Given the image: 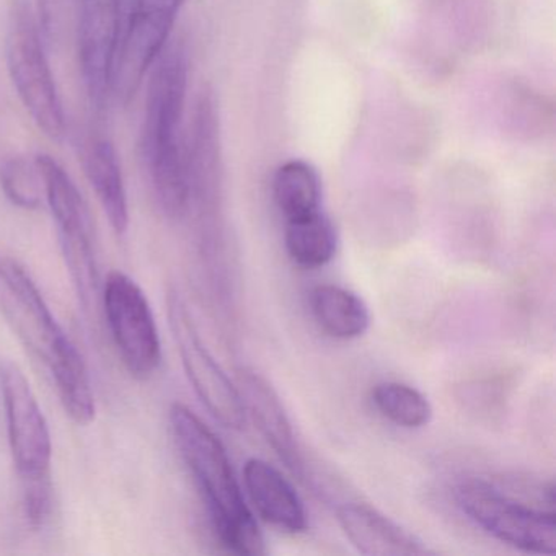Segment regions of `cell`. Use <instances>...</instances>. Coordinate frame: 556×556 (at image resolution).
<instances>
[{"instance_id": "cell-8", "label": "cell", "mask_w": 556, "mask_h": 556, "mask_svg": "<svg viewBox=\"0 0 556 556\" xmlns=\"http://www.w3.org/2000/svg\"><path fill=\"white\" fill-rule=\"evenodd\" d=\"M0 315L25 350L50 369L71 343L30 273L11 255L0 253Z\"/></svg>"}, {"instance_id": "cell-4", "label": "cell", "mask_w": 556, "mask_h": 556, "mask_svg": "<svg viewBox=\"0 0 556 556\" xmlns=\"http://www.w3.org/2000/svg\"><path fill=\"white\" fill-rule=\"evenodd\" d=\"M35 164L43 180L45 200L56 224L61 253L71 281L80 304L90 311L100 299V273L89 206L60 162L51 155L38 154Z\"/></svg>"}, {"instance_id": "cell-21", "label": "cell", "mask_w": 556, "mask_h": 556, "mask_svg": "<svg viewBox=\"0 0 556 556\" xmlns=\"http://www.w3.org/2000/svg\"><path fill=\"white\" fill-rule=\"evenodd\" d=\"M372 403L377 412L395 426L419 429L429 425L432 406L415 387L402 382H380L372 389Z\"/></svg>"}, {"instance_id": "cell-12", "label": "cell", "mask_w": 556, "mask_h": 556, "mask_svg": "<svg viewBox=\"0 0 556 556\" xmlns=\"http://www.w3.org/2000/svg\"><path fill=\"white\" fill-rule=\"evenodd\" d=\"M125 0H84L77 30V54L84 89L97 112L113 96V74L123 34Z\"/></svg>"}, {"instance_id": "cell-1", "label": "cell", "mask_w": 556, "mask_h": 556, "mask_svg": "<svg viewBox=\"0 0 556 556\" xmlns=\"http://www.w3.org/2000/svg\"><path fill=\"white\" fill-rule=\"evenodd\" d=\"M187 89V54L184 48L167 45L148 84L141 157L155 201L170 219L188 214Z\"/></svg>"}, {"instance_id": "cell-18", "label": "cell", "mask_w": 556, "mask_h": 556, "mask_svg": "<svg viewBox=\"0 0 556 556\" xmlns=\"http://www.w3.org/2000/svg\"><path fill=\"white\" fill-rule=\"evenodd\" d=\"M56 386L58 396L66 415L76 425L87 426L96 419L97 406L93 395L92 382L83 354L71 341L60 356L56 357L50 369Z\"/></svg>"}, {"instance_id": "cell-14", "label": "cell", "mask_w": 556, "mask_h": 556, "mask_svg": "<svg viewBox=\"0 0 556 556\" xmlns=\"http://www.w3.org/2000/svg\"><path fill=\"white\" fill-rule=\"evenodd\" d=\"M337 520L351 545L363 555L421 556L431 553L422 540L370 504L359 501L341 504Z\"/></svg>"}, {"instance_id": "cell-11", "label": "cell", "mask_w": 556, "mask_h": 556, "mask_svg": "<svg viewBox=\"0 0 556 556\" xmlns=\"http://www.w3.org/2000/svg\"><path fill=\"white\" fill-rule=\"evenodd\" d=\"M188 213L197 211L204 226H214L223 198V151L219 110L211 90L198 97L187 135Z\"/></svg>"}, {"instance_id": "cell-13", "label": "cell", "mask_w": 556, "mask_h": 556, "mask_svg": "<svg viewBox=\"0 0 556 556\" xmlns=\"http://www.w3.org/2000/svg\"><path fill=\"white\" fill-rule=\"evenodd\" d=\"M237 389L242 396L247 415L253 419L269 447L292 473L298 475L299 480H307L304 454L288 412L271 383L256 370L242 369L237 374Z\"/></svg>"}, {"instance_id": "cell-3", "label": "cell", "mask_w": 556, "mask_h": 556, "mask_svg": "<svg viewBox=\"0 0 556 556\" xmlns=\"http://www.w3.org/2000/svg\"><path fill=\"white\" fill-rule=\"evenodd\" d=\"M5 58L12 84L35 125L53 141H63L66 115L30 0L9 4Z\"/></svg>"}, {"instance_id": "cell-15", "label": "cell", "mask_w": 556, "mask_h": 556, "mask_svg": "<svg viewBox=\"0 0 556 556\" xmlns=\"http://www.w3.org/2000/svg\"><path fill=\"white\" fill-rule=\"evenodd\" d=\"M247 493L265 522L289 533L307 530V513L288 478L262 458H249L243 467Z\"/></svg>"}, {"instance_id": "cell-9", "label": "cell", "mask_w": 556, "mask_h": 556, "mask_svg": "<svg viewBox=\"0 0 556 556\" xmlns=\"http://www.w3.org/2000/svg\"><path fill=\"white\" fill-rule=\"evenodd\" d=\"M9 445L21 484L51 480L53 442L43 409L17 364L0 366Z\"/></svg>"}, {"instance_id": "cell-20", "label": "cell", "mask_w": 556, "mask_h": 556, "mask_svg": "<svg viewBox=\"0 0 556 556\" xmlns=\"http://www.w3.org/2000/svg\"><path fill=\"white\" fill-rule=\"evenodd\" d=\"M285 245L295 265L307 269L321 268L337 255V227L324 210L286 220Z\"/></svg>"}, {"instance_id": "cell-19", "label": "cell", "mask_w": 556, "mask_h": 556, "mask_svg": "<svg viewBox=\"0 0 556 556\" xmlns=\"http://www.w3.org/2000/svg\"><path fill=\"white\" fill-rule=\"evenodd\" d=\"M273 198L285 220L321 211L324 187L317 168L305 161H289L276 170Z\"/></svg>"}, {"instance_id": "cell-17", "label": "cell", "mask_w": 556, "mask_h": 556, "mask_svg": "<svg viewBox=\"0 0 556 556\" xmlns=\"http://www.w3.org/2000/svg\"><path fill=\"white\" fill-rule=\"evenodd\" d=\"M308 307L317 327L334 340H356L369 330V307L363 298L343 286H315L308 292Z\"/></svg>"}, {"instance_id": "cell-2", "label": "cell", "mask_w": 556, "mask_h": 556, "mask_svg": "<svg viewBox=\"0 0 556 556\" xmlns=\"http://www.w3.org/2000/svg\"><path fill=\"white\" fill-rule=\"evenodd\" d=\"M170 431L178 454L193 475L223 545L237 555H265L266 545L243 500L229 455L213 429L188 406L174 403Z\"/></svg>"}, {"instance_id": "cell-23", "label": "cell", "mask_w": 556, "mask_h": 556, "mask_svg": "<svg viewBox=\"0 0 556 556\" xmlns=\"http://www.w3.org/2000/svg\"><path fill=\"white\" fill-rule=\"evenodd\" d=\"M24 513L34 529L45 527L54 509L53 480L22 484Z\"/></svg>"}, {"instance_id": "cell-6", "label": "cell", "mask_w": 556, "mask_h": 556, "mask_svg": "<svg viewBox=\"0 0 556 556\" xmlns=\"http://www.w3.org/2000/svg\"><path fill=\"white\" fill-rule=\"evenodd\" d=\"M100 298L126 370L139 380L154 376L162 361L161 337L144 291L125 273L112 271Z\"/></svg>"}, {"instance_id": "cell-22", "label": "cell", "mask_w": 556, "mask_h": 556, "mask_svg": "<svg viewBox=\"0 0 556 556\" xmlns=\"http://www.w3.org/2000/svg\"><path fill=\"white\" fill-rule=\"evenodd\" d=\"M0 190L14 206L35 211L45 200L43 180L34 161L27 157L5 159L0 164Z\"/></svg>"}, {"instance_id": "cell-16", "label": "cell", "mask_w": 556, "mask_h": 556, "mask_svg": "<svg viewBox=\"0 0 556 556\" xmlns=\"http://www.w3.org/2000/svg\"><path fill=\"white\" fill-rule=\"evenodd\" d=\"M80 161L87 180L92 185L103 213L109 217L110 226L115 233L123 236L129 227V206L115 146L105 138L90 139L84 148Z\"/></svg>"}, {"instance_id": "cell-7", "label": "cell", "mask_w": 556, "mask_h": 556, "mask_svg": "<svg viewBox=\"0 0 556 556\" xmlns=\"http://www.w3.org/2000/svg\"><path fill=\"white\" fill-rule=\"evenodd\" d=\"M167 311L181 364L198 399L224 428L233 431L245 428L247 413L239 389L201 340L193 317L178 292L168 294Z\"/></svg>"}, {"instance_id": "cell-5", "label": "cell", "mask_w": 556, "mask_h": 556, "mask_svg": "<svg viewBox=\"0 0 556 556\" xmlns=\"http://www.w3.org/2000/svg\"><path fill=\"white\" fill-rule=\"evenodd\" d=\"M454 500L458 509L488 535L520 552L555 555V510L530 506L477 478L460 481Z\"/></svg>"}, {"instance_id": "cell-10", "label": "cell", "mask_w": 556, "mask_h": 556, "mask_svg": "<svg viewBox=\"0 0 556 556\" xmlns=\"http://www.w3.org/2000/svg\"><path fill=\"white\" fill-rule=\"evenodd\" d=\"M185 0H132L113 74V96L129 103L167 48Z\"/></svg>"}]
</instances>
